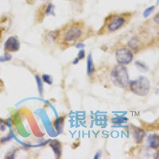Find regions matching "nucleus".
<instances>
[{
	"mask_svg": "<svg viewBox=\"0 0 159 159\" xmlns=\"http://www.w3.org/2000/svg\"><path fill=\"white\" fill-rule=\"evenodd\" d=\"M130 90L139 96H146L150 90V82L145 76H139L129 84Z\"/></svg>",
	"mask_w": 159,
	"mask_h": 159,
	"instance_id": "obj_4",
	"label": "nucleus"
},
{
	"mask_svg": "<svg viewBox=\"0 0 159 159\" xmlns=\"http://www.w3.org/2000/svg\"><path fill=\"white\" fill-rule=\"evenodd\" d=\"M132 18H133V13L128 11L111 13L110 15L104 18L103 25L98 31V35L110 34L121 30L129 23Z\"/></svg>",
	"mask_w": 159,
	"mask_h": 159,
	"instance_id": "obj_2",
	"label": "nucleus"
},
{
	"mask_svg": "<svg viewBox=\"0 0 159 159\" xmlns=\"http://www.w3.org/2000/svg\"><path fill=\"white\" fill-rule=\"evenodd\" d=\"M6 128V123L2 119H0V130H4Z\"/></svg>",
	"mask_w": 159,
	"mask_h": 159,
	"instance_id": "obj_21",
	"label": "nucleus"
},
{
	"mask_svg": "<svg viewBox=\"0 0 159 159\" xmlns=\"http://www.w3.org/2000/svg\"><path fill=\"white\" fill-rule=\"evenodd\" d=\"M148 142L150 148L154 149V150H157L159 148V135L156 134H151L148 137Z\"/></svg>",
	"mask_w": 159,
	"mask_h": 159,
	"instance_id": "obj_11",
	"label": "nucleus"
},
{
	"mask_svg": "<svg viewBox=\"0 0 159 159\" xmlns=\"http://www.w3.org/2000/svg\"><path fill=\"white\" fill-rule=\"evenodd\" d=\"M65 117L63 116H61V117H58L57 119H56V120L53 123V126H54L55 129H56L57 131H61L63 128L64 123H65Z\"/></svg>",
	"mask_w": 159,
	"mask_h": 159,
	"instance_id": "obj_13",
	"label": "nucleus"
},
{
	"mask_svg": "<svg viewBox=\"0 0 159 159\" xmlns=\"http://www.w3.org/2000/svg\"><path fill=\"white\" fill-rule=\"evenodd\" d=\"M37 0H25V2L26 3L29 4V5H33V4H34L36 2Z\"/></svg>",
	"mask_w": 159,
	"mask_h": 159,
	"instance_id": "obj_24",
	"label": "nucleus"
},
{
	"mask_svg": "<svg viewBox=\"0 0 159 159\" xmlns=\"http://www.w3.org/2000/svg\"><path fill=\"white\" fill-rule=\"evenodd\" d=\"M87 72L89 76H92L94 73L95 68L94 64H93V60H92V55L89 54L88 57V61H87Z\"/></svg>",
	"mask_w": 159,
	"mask_h": 159,
	"instance_id": "obj_12",
	"label": "nucleus"
},
{
	"mask_svg": "<svg viewBox=\"0 0 159 159\" xmlns=\"http://www.w3.org/2000/svg\"><path fill=\"white\" fill-rule=\"evenodd\" d=\"M111 121L113 124H122L127 122V118L126 117H114L111 119Z\"/></svg>",
	"mask_w": 159,
	"mask_h": 159,
	"instance_id": "obj_14",
	"label": "nucleus"
},
{
	"mask_svg": "<svg viewBox=\"0 0 159 159\" xmlns=\"http://www.w3.org/2000/svg\"><path fill=\"white\" fill-rule=\"evenodd\" d=\"M11 55L7 54V53H6V55L4 57H0V62L9 61V60H11Z\"/></svg>",
	"mask_w": 159,
	"mask_h": 159,
	"instance_id": "obj_19",
	"label": "nucleus"
},
{
	"mask_svg": "<svg viewBox=\"0 0 159 159\" xmlns=\"http://www.w3.org/2000/svg\"><path fill=\"white\" fill-rule=\"evenodd\" d=\"M135 64H136V65H137L138 67H139V69H141L142 70H143V71H147V70H148V67H147V65H145V64L142 63V62H139V61L136 62Z\"/></svg>",
	"mask_w": 159,
	"mask_h": 159,
	"instance_id": "obj_18",
	"label": "nucleus"
},
{
	"mask_svg": "<svg viewBox=\"0 0 159 159\" xmlns=\"http://www.w3.org/2000/svg\"><path fill=\"white\" fill-rule=\"evenodd\" d=\"M133 52L130 48H119L116 52V58L119 65H127L133 61Z\"/></svg>",
	"mask_w": 159,
	"mask_h": 159,
	"instance_id": "obj_6",
	"label": "nucleus"
},
{
	"mask_svg": "<svg viewBox=\"0 0 159 159\" xmlns=\"http://www.w3.org/2000/svg\"><path fill=\"white\" fill-rule=\"evenodd\" d=\"M42 80H43V81L45 82L48 84H52V79L49 75L48 74H43L42 76Z\"/></svg>",
	"mask_w": 159,
	"mask_h": 159,
	"instance_id": "obj_16",
	"label": "nucleus"
},
{
	"mask_svg": "<svg viewBox=\"0 0 159 159\" xmlns=\"http://www.w3.org/2000/svg\"><path fill=\"white\" fill-rule=\"evenodd\" d=\"M69 1H70V2H73V3L75 4L80 5V4H82V1H83V0H69Z\"/></svg>",
	"mask_w": 159,
	"mask_h": 159,
	"instance_id": "obj_23",
	"label": "nucleus"
},
{
	"mask_svg": "<svg viewBox=\"0 0 159 159\" xmlns=\"http://www.w3.org/2000/svg\"><path fill=\"white\" fill-rule=\"evenodd\" d=\"M89 28L82 21L70 22L57 30L56 42L62 49H66L84 42L89 36Z\"/></svg>",
	"mask_w": 159,
	"mask_h": 159,
	"instance_id": "obj_1",
	"label": "nucleus"
},
{
	"mask_svg": "<svg viewBox=\"0 0 159 159\" xmlns=\"http://www.w3.org/2000/svg\"><path fill=\"white\" fill-rule=\"evenodd\" d=\"M54 10L55 6L52 4V2L47 1V2H44L37 9L36 12H35V21L38 23L42 22L45 19V17L54 15Z\"/></svg>",
	"mask_w": 159,
	"mask_h": 159,
	"instance_id": "obj_5",
	"label": "nucleus"
},
{
	"mask_svg": "<svg viewBox=\"0 0 159 159\" xmlns=\"http://www.w3.org/2000/svg\"><path fill=\"white\" fill-rule=\"evenodd\" d=\"M145 130L142 128H139V127H133V130H132V135L134 138V141L138 144H140L142 143V142L143 141L145 137Z\"/></svg>",
	"mask_w": 159,
	"mask_h": 159,
	"instance_id": "obj_8",
	"label": "nucleus"
},
{
	"mask_svg": "<svg viewBox=\"0 0 159 159\" xmlns=\"http://www.w3.org/2000/svg\"><path fill=\"white\" fill-rule=\"evenodd\" d=\"M77 57L79 60H82L85 57V52L84 49H82V50H80L79 53H78Z\"/></svg>",
	"mask_w": 159,
	"mask_h": 159,
	"instance_id": "obj_20",
	"label": "nucleus"
},
{
	"mask_svg": "<svg viewBox=\"0 0 159 159\" xmlns=\"http://www.w3.org/2000/svg\"><path fill=\"white\" fill-rule=\"evenodd\" d=\"M128 46L132 50L137 51L142 48V46H143V42H142L141 40L139 39V38H138V37H133L129 41Z\"/></svg>",
	"mask_w": 159,
	"mask_h": 159,
	"instance_id": "obj_10",
	"label": "nucleus"
},
{
	"mask_svg": "<svg viewBox=\"0 0 159 159\" xmlns=\"http://www.w3.org/2000/svg\"><path fill=\"white\" fill-rule=\"evenodd\" d=\"M111 80L115 86L122 89H126L130 82L127 69L122 65H116L112 69L111 72Z\"/></svg>",
	"mask_w": 159,
	"mask_h": 159,
	"instance_id": "obj_3",
	"label": "nucleus"
},
{
	"mask_svg": "<svg viewBox=\"0 0 159 159\" xmlns=\"http://www.w3.org/2000/svg\"><path fill=\"white\" fill-rule=\"evenodd\" d=\"M153 20H154V22H155L156 24H158L159 25V12L156 14L155 16H154V18H153Z\"/></svg>",
	"mask_w": 159,
	"mask_h": 159,
	"instance_id": "obj_22",
	"label": "nucleus"
},
{
	"mask_svg": "<svg viewBox=\"0 0 159 159\" xmlns=\"http://www.w3.org/2000/svg\"><path fill=\"white\" fill-rule=\"evenodd\" d=\"M4 89V83L2 81V80L0 79V92Z\"/></svg>",
	"mask_w": 159,
	"mask_h": 159,
	"instance_id": "obj_25",
	"label": "nucleus"
},
{
	"mask_svg": "<svg viewBox=\"0 0 159 159\" xmlns=\"http://www.w3.org/2000/svg\"><path fill=\"white\" fill-rule=\"evenodd\" d=\"M20 42L16 36H11L4 43V51L7 52H15L19 50Z\"/></svg>",
	"mask_w": 159,
	"mask_h": 159,
	"instance_id": "obj_7",
	"label": "nucleus"
},
{
	"mask_svg": "<svg viewBox=\"0 0 159 159\" xmlns=\"http://www.w3.org/2000/svg\"><path fill=\"white\" fill-rule=\"evenodd\" d=\"M155 158L159 159V150H157V153H156V154H155Z\"/></svg>",
	"mask_w": 159,
	"mask_h": 159,
	"instance_id": "obj_26",
	"label": "nucleus"
},
{
	"mask_svg": "<svg viewBox=\"0 0 159 159\" xmlns=\"http://www.w3.org/2000/svg\"><path fill=\"white\" fill-rule=\"evenodd\" d=\"M49 147L52 148V150L54 152V154L57 158H60L62 154V146L61 143L58 140H52L49 143Z\"/></svg>",
	"mask_w": 159,
	"mask_h": 159,
	"instance_id": "obj_9",
	"label": "nucleus"
},
{
	"mask_svg": "<svg viewBox=\"0 0 159 159\" xmlns=\"http://www.w3.org/2000/svg\"><path fill=\"white\" fill-rule=\"evenodd\" d=\"M154 9H155V6H151V7H148L147 9H146L144 12H143V16L145 18H147L148 16H150L151 15V13L154 11Z\"/></svg>",
	"mask_w": 159,
	"mask_h": 159,
	"instance_id": "obj_15",
	"label": "nucleus"
},
{
	"mask_svg": "<svg viewBox=\"0 0 159 159\" xmlns=\"http://www.w3.org/2000/svg\"><path fill=\"white\" fill-rule=\"evenodd\" d=\"M36 80H37V83H38V90H39V92L40 94L42 95V92H43V85H42V80H41V78H40V76H36Z\"/></svg>",
	"mask_w": 159,
	"mask_h": 159,
	"instance_id": "obj_17",
	"label": "nucleus"
}]
</instances>
